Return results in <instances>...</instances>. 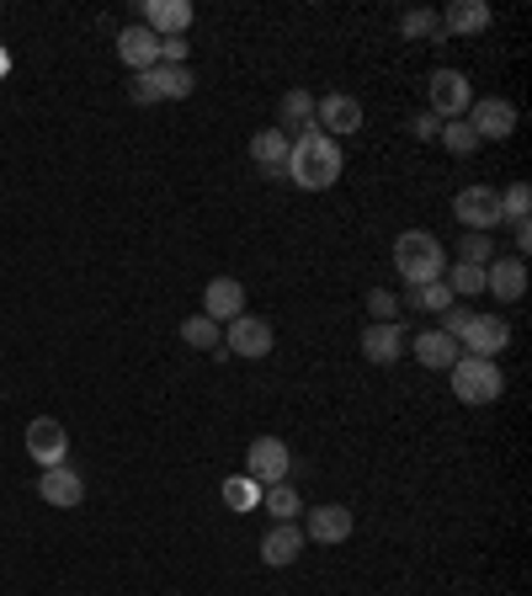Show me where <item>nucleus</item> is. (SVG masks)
<instances>
[{"label": "nucleus", "mask_w": 532, "mask_h": 596, "mask_svg": "<svg viewBox=\"0 0 532 596\" xmlns=\"http://www.w3.org/2000/svg\"><path fill=\"white\" fill-rule=\"evenodd\" d=\"M341 144L320 133V128H304V133H293V150H287V165L283 176L293 187H304V192H326L341 182Z\"/></svg>", "instance_id": "1"}, {"label": "nucleus", "mask_w": 532, "mask_h": 596, "mask_svg": "<svg viewBox=\"0 0 532 596\" xmlns=\"http://www.w3.org/2000/svg\"><path fill=\"white\" fill-rule=\"evenodd\" d=\"M394 272L405 278V288H426V282H442L448 272V256H442V239L431 230H405L394 239Z\"/></svg>", "instance_id": "2"}, {"label": "nucleus", "mask_w": 532, "mask_h": 596, "mask_svg": "<svg viewBox=\"0 0 532 596\" xmlns=\"http://www.w3.org/2000/svg\"><path fill=\"white\" fill-rule=\"evenodd\" d=\"M500 389H506L500 362H485V358H458L452 362V395H458V405H495Z\"/></svg>", "instance_id": "3"}, {"label": "nucleus", "mask_w": 532, "mask_h": 596, "mask_svg": "<svg viewBox=\"0 0 532 596\" xmlns=\"http://www.w3.org/2000/svg\"><path fill=\"white\" fill-rule=\"evenodd\" d=\"M192 70H170V65H155V70H139V75L128 80V96L133 102H187L192 96Z\"/></svg>", "instance_id": "4"}, {"label": "nucleus", "mask_w": 532, "mask_h": 596, "mask_svg": "<svg viewBox=\"0 0 532 596\" xmlns=\"http://www.w3.org/2000/svg\"><path fill=\"white\" fill-rule=\"evenodd\" d=\"M426 102H431V118L437 122H452L474 107V85H469L463 70H431V80H426Z\"/></svg>", "instance_id": "5"}, {"label": "nucleus", "mask_w": 532, "mask_h": 596, "mask_svg": "<svg viewBox=\"0 0 532 596\" xmlns=\"http://www.w3.org/2000/svg\"><path fill=\"white\" fill-rule=\"evenodd\" d=\"M452 219H458L469 235H490L495 224H500V192H495V187H463V192L452 198Z\"/></svg>", "instance_id": "6"}, {"label": "nucleus", "mask_w": 532, "mask_h": 596, "mask_svg": "<svg viewBox=\"0 0 532 596\" xmlns=\"http://www.w3.org/2000/svg\"><path fill=\"white\" fill-rule=\"evenodd\" d=\"M463 122L474 128V139L485 144V139H511L517 133V107L511 102H500V96H474V107L463 113Z\"/></svg>", "instance_id": "7"}, {"label": "nucleus", "mask_w": 532, "mask_h": 596, "mask_svg": "<svg viewBox=\"0 0 532 596\" xmlns=\"http://www.w3.org/2000/svg\"><path fill=\"white\" fill-rule=\"evenodd\" d=\"M458 347H463L469 358L495 362L506 347H511V325H506L500 315H474V319H469V330L458 336Z\"/></svg>", "instance_id": "8"}, {"label": "nucleus", "mask_w": 532, "mask_h": 596, "mask_svg": "<svg viewBox=\"0 0 532 596\" xmlns=\"http://www.w3.org/2000/svg\"><path fill=\"white\" fill-rule=\"evenodd\" d=\"M27 453H33L38 469H59V464H70V432L54 416H38L27 426Z\"/></svg>", "instance_id": "9"}, {"label": "nucleus", "mask_w": 532, "mask_h": 596, "mask_svg": "<svg viewBox=\"0 0 532 596\" xmlns=\"http://www.w3.org/2000/svg\"><path fill=\"white\" fill-rule=\"evenodd\" d=\"M272 341H277V336H272V325H267L261 315H240V319H229V325H224V347H229L235 358H246V362L267 358V352H272Z\"/></svg>", "instance_id": "10"}, {"label": "nucleus", "mask_w": 532, "mask_h": 596, "mask_svg": "<svg viewBox=\"0 0 532 596\" xmlns=\"http://www.w3.org/2000/svg\"><path fill=\"white\" fill-rule=\"evenodd\" d=\"M315 128L330 133V139L357 133V128H363V102H357V96H346V91H330V96L315 102Z\"/></svg>", "instance_id": "11"}, {"label": "nucleus", "mask_w": 532, "mask_h": 596, "mask_svg": "<svg viewBox=\"0 0 532 596\" xmlns=\"http://www.w3.org/2000/svg\"><path fill=\"white\" fill-rule=\"evenodd\" d=\"M287 469H293V453H287L283 437H256L246 453V475L261 479V484H283Z\"/></svg>", "instance_id": "12"}, {"label": "nucleus", "mask_w": 532, "mask_h": 596, "mask_svg": "<svg viewBox=\"0 0 532 596\" xmlns=\"http://www.w3.org/2000/svg\"><path fill=\"white\" fill-rule=\"evenodd\" d=\"M203 315L213 325H229V319L246 315V282L240 278H213L203 288Z\"/></svg>", "instance_id": "13"}, {"label": "nucleus", "mask_w": 532, "mask_h": 596, "mask_svg": "<svg viewBox=\"0 0 532 596\" xmlns=\"http://www.w3.org/2000/svg\"><path fill=\"white\" fill-rule=\"evenodd\" d=\"M485 288H490L500 304H522L528 299V267H522V256H495L490 267H485Z\"/></svg>", "instance_id": "14"}, {"label": "nucleus", "mask_w": 532, "mask_h": 596, "mask_svg": "<svg viewBox=\"0 0 532 596\" xmlns=\"http://www.w3.org/2000/svg\"><path fill=\"white\" fill-rule=\"evenodd\" d=\"M192 5L187 0H144V27L155 33V38H187V27H192Z\"/></svg>", "instance_id": "15"}, {"label": "nucleus", "mask_w": 532, "mask_h": 596, "mask_svg": "<svg viewBox=\"0 0 532 596\" xmlns=\"http://www.w3.org/2000/svg\"><path fill=\"white\" fill-rule=\"evenodd\" d=\"M38 495L48 501V506H59V512H75V506L85 501V479L75 475L70 464H59V469H43Z\"/></svg>", "instance_id": "16"}, {"label": "nucleus", "mask_w": 532, "mask_h": 596, "mask_svg": "<svg viewBox=\"0 0 532 596\" xmlns=\"http://www.w3.org/2000/svg\"><path fill=\"white\" fill-rule=\"evenodd\" d=\"M118 59H123L133 75H139V70H155V65H161V38H155L144 22H133V27L118 33Z\"/></svg>", "instance_id": "17"}, {"label": "nucleus", "mask_w": 532, "mask_h": 596, "mask_svg": "<svg viewBox=\"0 0 532 596\" xmlns=\"http://www.w3.org/2000/svg\"><path fill=\"white\" fill-rule=\"evenodd\" d=\"M437 22H442V38H448V33L452 38H474V33H485V27L495 22V11L485 5V0H452Z\"/></svg>", "instance_id": "18"}, {"label": "nucleus", "mask_w": 532, "mask_h": 596, "mask_svg": "<svg viewBox=\"0 0 532 596\" xmlns=\"http://www.w3.org/2000/svg\"><path fill=\"white\" fill-rule=\"evenodd\" d=\"M400 352H405V325H400V319H383V325H368V330H363V358H368L373 367L400 362Z\"/></svg>", "instance_id": "19"}, {"label": "nucleus", "mask_w": 532, "mask_h": 596, "mask_svg": "<svg viewBox=\"0 0 532 596\" xmlns=\"http://www.w3.org/2000/svg\"><path fill=\"white\" fill-rule=\"evenodd\" d=\"M304 538H315V544H346V538H352V512H346L341 501L315 506L309 522H304Z\"/></svg>", "instance_id": "20"}, {"label": "nucleus", "mask_w": 532, "mask_h": 596, "mask_svg": "<svg viewBox=\"0 0 532 596\" xmlns=\"http://www.w3.org/2000/svg\"><path fill=\"white\" fill-rule=\"evenodd\" d=\"M298 554H304V527H298V522H277V527L261 538V559H267L272 570H287Z\"/></svg>", "instance_id": "21"}, {"label": "nucleus", "mask_w": 532, "mask_h": 596, "mask_svg": "<svg viewBox=\"0 0 532 596\" xmlns=\"http://www.w3.org/2000/svg\"><path fill=\"white\" fill-rule=\"evenodd\" d=\"M287 150H293V139H287L283 128H261V133L250 139V160H256V165H261L267 176H283Z\"/></svg>", "instance_id": "22"}, {"label": "nucleus", "mask_w": 532, "mask_h": 596, "mask_svg": "<svg viewBox=\"0 0 532 596\" xmlns=\"http://www.w3.org/2000/svg\"><path fill=\"white\" fill-rule=\"evenodd\" d=\"M415 362L442 373V367H452V362H458V341H452L448 330H421V336H415Z\"/></svg>", "instance_id": "23"}, {"label": "nucleus", "mask_w": 532, "mask_h": 596, "mask_svg": "<svg viewBox=\"0 0 532 596\" xmlns=\"http://www.w3.org/2000/svg\"><path fill=\"white\" fill-rule=\"evenodd\" d=\"M304 128H315V96H309L304 85H293L283 96V133L293 139V133H304Z\"/></svg>", "instance_id": "24"}, {"label": "nucleus", "mask_w": 532, "mask_h": 596, "mask_svg": "<svg viewBox=\"0 0 532 596\" xmlns=\"http://www.w3.org/2000/svg\"><path fill=\"white\" fill-rule=\"evenodd\" d=\"M261 490H267L261 479H250V475H229V479H224V490H218V495H224V506H229V512H256V506H261Z\"/></svg>", "instance_id": "25"}, {"label": "nucleus", "mask_w": 532, "mask_h": 596, "mask_svg": "<svg viewBox=\"0 0 532 596\" xmlns=\"http://www.w3.org/2000/svg\"><path fill=\"white\" fill-rule=\"evenodd\" d=\"M442 282H448L452 299H474V293H485V267H474V261H458V267H448V272H442Z\"/></svg>", "instance_id": "26"}, {"label": "nucleus", "mask_w": 532, "mask_h": 596, "mask_svg": "<svg viewBox=\"0 0 532 596\" xmlns=\"http://www.w3.org/2000/svg\"><path fill=\"white\" fill-rule=\"evenodd\" d=\"M261 506H267L277 522H293L298 512H304V501H298V490H293L287 479H283V484H267V490H261Z\"/></svg>", "instance_id": "27"}, {"label": "nucleus", "mask_w": 532, "mask_h": 596, "mask_svg": "<svg viewBox=\"0 0 532 596\" xmlns=\"http://www.w3.org/2000/svg\"><path fill=\"white\" fill-rule=\"evenodd\" d=\"M181 341L198 347V352H213L224 341V325H213L208 315H192V319H181Z\"/></svg>", "instance_id": "28"}, {"label": "nucleus", "mask_w": 532, "mask_h": 596, "mask_svg": "<svg viewBox=\"0 0 532 596\" xmlns=\"http://www.w3.org/2000/svg\"><path fill=\"white\" fill-rule=\"evenodd\" d=\"M532 208V187L528 182H511L506 192H500V224H522Z\"/></svg>", "instance_id": "29"}, {"label": "nucleus", "mask_w": 532, "mask_h": 596, "mask_svg": "<svg viewBox=\"0 0 532 596\" xmlns=\"http://www.w3.org/2000/svg\"><path fill=\"white\" fill-rule=\"evenodd\" d=\"M437 139H442V144H448L452 155L463 160V155H474V150H480V139H474V128H469V122L463 118H452V122H442V128H437Z\"/></svg>", "instance_id": "30"}, {"label": "nucleus", "mask_w": 532, "mask_h": 596, "mask_svg": "<svg viewBox=\"0 0 532 596\" xmlns=\"http://www.w3.org/2000/svg\"><path fill=\"white\" fill-rule=\"evenodd\" d=\"M410 304H415V309H431V315H442V309H452L448 282H426V288H415V293H410Z\"/></svg>", "instance_id": "31"}, {"label": "nucleus", "mask_w": 532, "mask_h": 596, "mask_svg": "<svg viewBox=\"0 0 532 596\" xmlns=\"http://www.w3.org/2000/svg\"><path fill=\"white\" fill-rule=\"evenodd\" d=\"M400 27H405V38H431V43H442V22H437V11H410Z\"/></svg>", "instance_id": "32"}, {"label": "nucleus", "mask_w": 532, "mask_h": 596, "mask_svg": "<svg viewBox=\"0 0 532 596\" xmlns=\"http://www.w3.org/2000/svg\"><path fill=\"white\" fill-rule=\"evenodd\" d=\"M368 315H373V325H383V319H400V299H394L389 288H373V293H368Z\"/></svg>", "instance_id": "33"}, {"label": "nucleus", "mask_w": 532, "mask_h": 596, "mask_svg": "<svg viewBox=\"0 0 532 596\" xmlns=\"http://www.w3.org/2000/svg\"><path fill=\"white\" fill-rule=\"evenodd\" d=\"M463 261H474V267H490L495 261V245H490V235H463V250H458Z\"/></svg>", "instance_id": "34"}, {"label": "nucleus", "mask_w": 532, "mask_h": 596, "mask_svg": "<svg viewBox=\"0 0 532 596\" xmlns=\"http://www.w3.org/2000/svg\"><path fill=\"white\" fill-rule=\"evenodd\" d=\"M187 54H192V43H187V38H161V65L187 70Z\"/></svg>", "instance_id": "35"}, {"label": "nucleus", "mask_w": 532, "mask_h": 596, "mask_svg": "<svg viewBox=\"0 0 532 596\" xmlns=\"http://www.w3.org/2000/svg\"><path fill=\"white\" fill-rule=\"evenodd\" d=\"M469 319H474V309H463V304H452V309H442V330H448L452 341L469 330Z\"/></svg>", "instance_id": "36"}, {"label": "nucleus", "mask_w": 532, "mask_h": 596, "mask_svg": "<svg viewBox=\"0 0 532 596\" xmlns=\"http://www.w3.org/2000/svg\"><path fill=\"white\" fill-rule=\"evenodd\" d=\"M410 128H415V139H437V128H442V122L431 118V113H421V118L410 122Z\"/></svg>", "instance_id": "37"}, {"label": "nucleus", "mask_w": 532, "mask_h": 596, "mask_svg": "<svg viewBox=\"0 0 532 596\" xmlns=\"http://www.w3.org/2000/svg\"><path fill=\"white\" fill-rule=\"evenodd\" d=\"M511 230H517V250H532V224H528V219H522V224H511Z\"/></svg>", "instance_id": "38"}, {"label": "nucleus", "mask_w": 532, "mask_h": 596, "mask_svg": "<svg viewBox=\"0 0 532 596\" xmlns=\"http://www.w3.org/2000/svg\"><path fill=\"white\" fill-rule=\"evenodd\" d=\"M0 16H5V5H0Z\"/></svg>", "instance_id": "39"}]
</instances>
